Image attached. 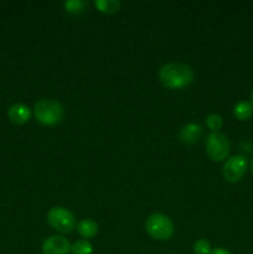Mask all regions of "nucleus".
Here are the masks:
<instances>
[{
  "mask_svg": "<svg viewBox=\"0 0 253 254\" xmlns=\"http://www.w3.org/2000/svg\"><path fill=\"white\" fill-rule=\"evenodd\" d=\"M161 84L168 89H183L193 82V71L189 64L168 62L158 71Z\"/></svg>",
  "mask_w": 253,
  "mask_h": 254,
  "instance_id": "1",
  "label": "nucleus"
},
{
  "mask_svg": "<svg viewBox=\"0 0 253 254\" xmlns=\"http://www.w3.org/2000/svg\"><path fill=\"white\" fill-rule=\"evenodd\" d=\"M35 118L39 123L46 127H54L61 123L63 119L64 111L61 103L54 99H40L34 107Z\"/></svg>",
  "mask_w": 253,
  "mask_h": 254,
  "instance_id": "2",
  "label": "nucleus"
},
{
  "mask_svg": "<svg viewBox=\"0 0 253 254\" xmlns=\"http://www.w3.org/2000/svg\"><path fill=\"white\" fill-rule=\"evenodd\" d=\"M145 230L151 238L156 241H168L174 235V223L164 213H151L145 221Z\"/></svg>",
  "mask_w": 253,
  "mask_h": 254,
  "instance_id": "3",
  "label": "nucleus"
},
{
  "mask_svg": "<svg viewBox=\"0 0 253 254\" xmlns=\"http://www.w3.org/2000/svg\"><path fill=\"white\" fill-rule=\"evenodd\" d=\"M47 222L60 233H69L76 228V217L63 206H55L47 212Z\"/></svg>",
  "mask_w": 253,
  "mask_h": 254,
  "instance_id": "4",
  "label": "nucleus"
},
{
  "mask_svg": "<svg viewBox=\"0 0 253 254\" xmlns=\"http://www.w3.org/2000/svg\"><path fill=\"white\" fill-rule=\"evenodd\" d=\"M206 154L212 161H222L230 154L231 144L227 135L223 133L216 131V133L208 134L206 139Z\"/></svg>",
  "mask_w": 253,
  "mask_h": 254,
  "instance_id": "5",
  "label": "nucleus"
},
{
  "mask_svg": "<svg viewBox=\"0 0 253 254\" xmlns=\"http://www.w3.org/2000/svg\"><path fill=\"white\" fill-rule=\"evenodd\" d=\"M248 161L243 155H232L226 160L222 168V175L227 183L236 184L242 180L247 170Z\"/></svg>",
  "mask_w": 253,
  "mask_h": 254,
  "instance_id": "6",
  "label": "nucleus"
},
{
  "mask_svg": "<svg viewBox=\"0 0 253 254\" xmlns=\"http://www.w3.org/2000/svg\"><path fill=\"white\" fill-rule=\"evenodd\" d=\"M42 253L44 254H69L71 253V243L66 237L59 235L50 236L42 243Z\"/></svg>",
  "mask_w": 253,
  "mask_h": 254,
  "instance_id": "7",
  "label": "nucleus"
},
{
  "mask_svg": "<svg viewBox=\"0 0 253 254\" xmlns=\"http://www.w3.org/2000/svg\"><path fill=\"white\" fill-rule=\"evenodd\" d=\"M31 109L24 103H15L7 109V118L16 126L26 124L31 119Z\"/></svg>",
  "mask_w": 253,
  "mask_h": 254,
  "instance_id": "8",
  "label": "nucleus"
},
{
  "mask_svg": "<svg viewBox=\"0 0 253 254\" xmlns=\"http://www.w3.org/2000/svg\"><path fill=\"white\" fill-rule=\"evenodd\" d=\"M201 135H202V127L198 123H193V122L185 124V126L180 129V134H179L180 140L183 141L184 144H189V145L195 144L196 141H198Z\"/></svg>",
  "mask_w": 253,
  "mask_h": 254,
  "instance_id": "9",
  "label": "nucleus"
},
{
  "mask_svg": "<svg viewBox=\"0 0 253 254\" xmlns=\"http://www.w3.org/2000/svg\"><path fill=\"white\" fill-rule=\"evenodd\" d=\"M98 231V223L96 221L91 220V218H83V220H81L77 223V232L79 233L81 237H83V240H89V238L96 237Z\"/></svg>",
  "mask_w": 253,
  "mask_h": 254,
  "instance_id": "10",
  "label": "nucleus"
},
{
  "mask_svg": "<svg viewBox=\"0 0 253 254\" xmlns=\"http://www.w3.org/2000/svg\"><path fill=\"white\" fill-rule=\"evenodd\" d=\"M93 4L99 12L107 15L116 14L122 6V2L119 0H94Z\"/></svg>",
  "mask_w": 253,
  "mask_h": 254,
  "instance_id": "11",
  "label": "nucleus"
},
{
  "mask_svg": "<svg viewBox=\"0 0 253 254\" xmlns=\"http://www.w3.org/2000/svg\"><path fill=\"white\" fill-rule=\"evenodd\" d=\"M233 116L238 121H248L253 116V106L251 102L240 101L233 106Z\"/></svg>",
  "mask_w": 253,
  "mask_h": 254,
  "instance_id": "12",
  "label": "nucleus"
},
{
  "mask_svg": "<svg viewBox=\"0 0 253 254\" xmlns=\"http://www.w3.org/2000/svg\"><path fill=\"white\" fill-rule=\"evenodd\" d=\"M72 254H92L93 246L88 240H77L71 245Z\"/></svg>",
  "mask_w": 253,
  "mask_h": 254,
  "instance_id": "13",
  "label": "nucleus"
},
{
  "mask_svg": "<svg viewBox=\"0 0 253 254\" xmlns=\"http://www.w3.org/2000/svg\"><path fill=\"white\" fill-rule=\"evenodd\" d=\"M63 7L68 14L78 15L84 11L86 1H83V0H67L63 2Z\"/></svg>",
  "mask_w": 253,
  "mask_h": 254,
  "instance_id": "14",
  "label": "nucleus"
},
{
  "mask_svg": "<svg viewBox=\"0 0 253 254\" xmlns=\"http://www.w3.org/2000/svg\"><path fill=\"white\" fill-rule=\"evenodd\" d=\"M206 126L210 129L211 133H216V131H220V129L223 126V119L220 114L217 113H211L208 114L207 118H206Z\"/></svg>",
  "mask_w": 253,
  "mask_h": 254,
  "instance_id": "15",
  "label": "nucleus"
},
{
  "mask_svg": "<svg viewBox=\"0 0 253 254\" xmlns=\"http://www.w3.org/2000/svg\"><path fill=\"white\" fill-rule=\"evenodd\" d=\"M192 250L195 254H210L212 248H211V243L206 238H200L193 242Z\"/></svg>",
  "mask_w": 253,
  "mask_h": 254,
  "instance_id": "16",
  "label": "nucleus"
},
{
  "mask_svg": "<svg viewBox=\"0 0 253 254\" xmlns=\"http://www.w3.org/2000/svg\"><path fill=\"white\" fill-rule=\"evenodd\" d=\"M210 254H232V253H231L228 250H226V248L218 247V248H213Z\"/></svg>",
  "mask_w": 253,
  "mask_h": 254,
  "instance_id": "17",
  "label": "nucleus"
},
{
  "mask_svg": "<svg viewBox=\"0 0 253 254\" xmlns=\"http://www.w3.org/2000/svg\"><path fill=\"white\" fill-rule=\"evenodd\" d=\"M250 99H251V104H252V106H253V91L251 92V97H250Z\"/></svg>",
  "mask_w": 253,
  "mask_h": 254,
  "instance_id": "18",
  "label": "nucleus"
},
{
  "mask_svg": "<svg viewBox=\"0 0 253 254\" xmlns=\"http://www.w3.org/2000/svg\"><path fill=\"white\" fill-rule=\"evenodd\" d=\"M251 169H252V173H253V159H252V163H251Z\"/></svg>",
  "mask_w": 253,
  "mask_h": 254,
  "instance_id": "19",
  "label": "nucleus"
}]
</instances>
